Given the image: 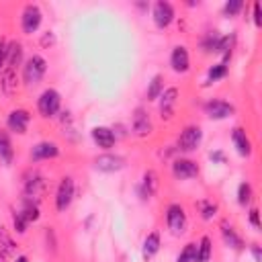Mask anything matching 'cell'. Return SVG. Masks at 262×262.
<instances>
[{
    "label": "cell",
    "mask_w": 262,
    "mask_h": 262,
    "mask_svg": "<svg viewBox=\"0 0 262 262\" xmlns=\"http://www.w3.org/2000/svg\"><path fill=\"white\" fill-rule=\"evenodd\" d=\"M41 20H43V12L37 4H27L23 8V14H20V29L25 35H33L39 27H41Z\"/></svg>",
    "instance_id": "cell-5"
},
{
    "label": "cell",
    "mask_w": 262,
    "mask_h": 262,
    "mask_svg": "<svg viewBox=\"0 0 262 262\" xmlns=\"http://www.w3.org/2000/svg\"><path fill=\"white\" fill-rule=\"evenodd\" d=\"M61 106V94L55 88H45L37 98V111L43 119H51L59 113Z\"/></svg>",
    "instance_id": "cell-2"
},
{
    "label": "cell",
    "mask_w": 262,
    "mask_h": 262,
    "mask_svg": "<svg viewBox=\"0 0 262 262\" xmlns=\"http://www.w3.org/2000/svg\"><path fill=\"white\" fill-rule=\"evenodd\" d=\"M160 250V233L158 231H151L145 235L143 239V248H141V254H143V260H151Z\"/></svg>",
    "instance_id": "cell-22"
},
{
    "label": "cell",
    "mask_w": 262,
    "mask_h": 262,
    "mask_svg": "<svg viewBox=\"0 0 262 262\" xmlns=\"http://www.w3.org/2000/svg\"><path fill=\"white\" fill-rule=\"evenodd\" d=\"M252 8H254V14H252V16H254V25H256V27H260V25H262V12H260V2H254V4H252Z\"/></svg>",
    "instance_id": "cell-37"
},
{
    "label": "cell",
    "mask_w": 262,
    "mask_h": 262,
    "mask_svg": "<svg viewBox=\"0 0 262 262\" xmlns=\"http://www.w3.org/2000/svg\"><path fill=\"white\" fill-rule=\"evenodd\" d=\"M6 47H8V43L4 39H0V66L6 63Z\"/></svg>",
    "instance_id": "cell-38"
},
{
    "label": "cell",
    "mask_w": 262,
    "mask_h": 262,
    "mask_svg": "<svg viewBox=\"0 0 262 262\" xmlns=\"http://www.w3.org/2000/svg\"><path fill=\"white\" fill-rule=\"evenodd\" d=\"M18 213L25 217L27 223H33V221L39 219V207H37V203H29V201H25V205H23V209H20Z\"/></svg>",
    "instance_id": "cell-29"
},
{
    "label": "cell",
    "mask_w": 262,
    "mask_h": 262,
    "mask_svg": "<svg viewBox=\"0 0 262 262\" xmlns=\"http://www.w3.org/2000/svg\"><path fill=\"white\" fill-rule=\"evenodd\" d=\"M221 237H223L225 246H229V248H233V250H242V248H244V239L237 235V231L233 229V225L227 223V221L221 223Z\"/></svg>",
    "instance_id": "cell-20"
},
{
    "label": "cell",
    "mask_w": 262,
    "mask_h": 262,
    "mask_svg": "<svg viewBox=\"0 0 262 262\" xmlns=\"http://www.w3.org/2000/svg\"><path fill=\"white\" fill-rule=\"evenodd\" d=\"M231 143L235 147V151L242 156V158H248L252 154V141L248 137V133L242 129V127H235L231 131Z\"/></svg>",
    "instance_id": "cell-17"
},
{
    "label": "cell",
    "mask_w": 262,
    "mask_h": 262,
    "mask_svg": "<svg viewBox=\"0 0 262 262\" xmlns=\"http://www.w3.org/2000/svg\"><path fill=\"white\" fill-rule=\"evenodd\" d=\"M172 174H174L176 180L194 178V176H199V164L192 162V160H188V158H178L172 164Z\"/></svg>",
    "instance_id": "cell-10"
},
{
    "label": "cell",
    "mask_w": 262,
    "mask_h": 262,
    "mask_svg": "<svg viewBox=\"0 0 262 262\" xmlns=\"http://www.w3.org/2000/svg\"><path fill=\"white\" fill-rule=\"evenodd\" d=\"M47 72V59L39 53L31 55L23 66V82L27 86H37Z\"/></svg>",
    "instance_id": "cell-1"
},
{
    "label": "cell",
    "mask_w": 262,
    "mask_h": 262,
    "mask_svg": "<svg viewBox=\"0 0 262 262\" xmlns=\"http://www.w3.org/2000/svg\"><path fill=\"white\" fill-rule=\"evenodd\" d=\"M201 141H203V131H201V127H199V125H188V127H184V129L180 131L178 141H176V147H178L180 151L190 154V151H196V149H199Z\"/></svg>",
    "instance_id": "cell-4"
},
{
    "label": "cell",
    "mask_w": 262,
    "mask_h": 262,
    "mask_svg": "<svg viewBox=\"0 0 262 262\" xmlns=\"http://www.w3.org/2000/svg\"><path fill=\"white\" fill-rule=\"evenodd\" d=\"M27 221H25V217L20 215V213H12V227H14V231L16 233H25L27 231Z\"/></svg>",
    "instance_id": "cell-34"
},
{
    "label": "cell",
    "mask_w": 262,
    "mask_h": 262,
    "mask_svg": "<svg viewBox=\"0 0 262 262\" xmlns=\"http://www.w3.org/2000/svg\"><path fill=\"white\" fill-rule=\"evenodd\" d=\"M176 100H178V88L170 86V88L162 90V94H160V115H162V119H172L174 117Z\"/></svg>",
    "instance_id": "cell-12"
},
{
    "label": "cell",
    "mask_w": 262,
    "mask_h": 262,
    "mask_svg": "<svg viewBox=\"0 0 262 262\" xmlns=\"http://www.w3.org/2000/svg\"><path fill=\"white\" fill-rule=\"evenodd\" d=\"M250 223H252V227L258 231L260 229V213H258V209L256 207H252L250 209Z\"/></svg>",
    "instance_id": "cell-36"
},
{
    "label": "cell",
    "mask_w": 262,
    "mask_h": 262,
    "mask_svg": "<svg viewBox=\"0 0 262 262\" xmlns=\"http://www.w3.org/2000/svg\"><path fill=\"white\" fill-rule=\"evenodd\" d=\"M151 16H154V23H156L158 29H166V27L172 25V20H174V16H176V14H174V6H172L170 2H166V0H160V2L154 4Z\"/></svg>",
    "instance_id": "cell-8"
},
{
    "label": "cell",
    "mask_w": 262,
    "mask_h": 262,
    "mask_svg": "<svg viewBox=\"0 0 262 262\" xmlns=\"http://www.w3.org/2000/svg\"><path fill=\"white\" fill-rule=\"evenodd\" d=\"M203 111H205V115H207L209 119H213V121H221V119L231 117V115L235 113V106H233V104H229L227 100L211 98V100H207V102H205Z\"/></svg>",
    "instance_id": "cell-6"
},
{
    "label": "cell",
    "mask_w": 262,
    "mask_h": 262,
    "mask_svg": "<svg viewBox=\"0 0 262 262\" xmlns=\"http://www.w3.org/2000/svg\"><path fill=\"white\" fill-rule=\"evenodd\" d=\"M162 90H164V78L160 74H156L151 78L149 86H147V100H158L160 94H162Z\"/></svg>",
    "instance_id": "cell-27"
},
{
    "label": "cell",
    "mask_w": 262,
    "mask_h": 262,
    "mask_svg": "<svg viewBox=\"0 0 262 262\" xmlns=\"http://www.w3.org/2000/svg\"><path fill=\"white\" fill-rule=\"evenodd\" d=\"M14 262H29V258H27V256H23V254H20V256H16V260H14Z\"/></svg>",
    "instance_id": "cell-42"
},
{
    "label": "cell",
    "mask_w": 262,
    "mask_h": 262,
    "mask_svg": "<svg viewBox=\"0 0 262 262\" xmlns=\"http://www.w3.org/2000/svg\"><path fill=\"white\" fill-rule=\"evenodd\" d=\"M194 258H196V244L194 242H188L182 248V252L178 254L176 262H194Z\"/></svg>",
    "instance_id": "cell-31"
},
{
    "label": "cell",
    "mask_w": 262,
    "mask_h": 262,
    "mask_svg": "<svg viewBox=\"0 0 262 262\" xmlns=\"http://www.w3.org/2000/svg\"><path fill=\"white\" fill-rule=\"evenodd\" d=\"M43 45H47V43H53V33L51 31H47V35L43 37V41H41Z\"/></svg>",
    "instance_id": "cell-41"
},
{
    "label": "cell",
    "mask_w": 262,
    "mask_h": 262,
    "mask_svg": "<svg viewBox=\"0 0 262 262\" xmlns=\"http://www.w3.org/2000/svg\"><path fill=\"white\" fill-rule=\"evenodd\" d=\"M225 76H227V63H225V61L215 63V66H211V68H209L205 84H215V82H219V80H221V78H225Z\"/></svg>",
    "instance_id": "cell-26"
},
{
    "label": "cell",
    "mask_w": 262,
    "mask_h": 262,
    "mask_svg": "<svg viewBox=\"0 0 262 262\" xmlns=\"http://www.w3.org/2000/svg\"><path fill=\"white\" fill-rule=\"evenodd\" d=\"M252 256H254V260H256V262H262V252H260V248H258V246H252Z\"/></svg>",
    "instance_id": "cell-40"
},
{
    "label": "cell",
    "mask_w": 262,
    "mask_h": 262,
    "mask_svg": "<svg viewBox=\"0 0 262 262\" xmlns=\"http://www.w3.org/2000/svg\"><path fill=\"white\" fill-rule=\"evenodd\" d=\"M0 88L6 96H14L16 94V88H18V78H16V70L12 68H6L2 72V78H0Z\"/></svg>",
    "instance_id": "cell-19"
},
{
    "label": "cell",
    "mask_w": 262,
    "mask_h": 262,
    "mask_svg": "<svg viewBox=\"0 0 262 262\" xmlns=\"http://www.w3.org/2000/svg\"><path fill=\"white\" fill-rule=\"evenodd\" d=\"M217 41H219V35L209 33V35L205 37V41H203V49H205V51H215V49H217Z\"/></svg>",
    "instance_id": "cell-35"
},
{
    "label": "cell",
    "mask_w": 262,
    "mask_h": 262,
    "mask_svg": "<svg viewBox=\"0 0 262 262\" xmlns=\"http://www.w3.org/2000/svg\"><path fill=\"white\" fill-rule=\"evenodd\" d=\"M199 211H201V217H203L205 221H211V219L217 215L219 207H217L213 201H201V203H199Z\"/></svg>",
    "instance_id": "cell-30"
},
{
    "label": "cell",
    "mask_w": 262,
    "mask_h": 262,
    "mask_svg": "<svg viewBox=\"0 0 262 262\" xmlns=\"http://www.w3.org/2000/svg\"><path fill=\"white\" fill-rule=\"evenodd\" d=\"M20 57H23V45L18 41L8 43V47H6V68L14 70L20 63Z\"/></svg>",
    "instance_id": "cell-23"
},
{
    "label": "cell",
    "mask_w": 262,
    "mask_h": 262,
    "mask_svg": "<svg viewBox=\"0 0 262 262\" xmlns=\"http://www.w3.org/2000/svg\"><path fill=\"white\" fill-rule=\"evenodd\" d=\"M29 121H31V115L27 108H14L8 113L6 117V127L12 131V133H18V135H25L27 133V127H29Z\"/></svg>",
    "instance_id": "cell-9"
},
{
    "label": "cell",
    "mask_w": 262,
    "mask_h": 262,
    "mask_svg": "<svg viewBox=\"0 0 262 262\" xmlns=\"http://www.w3.org/2000/svg\"><path fill=\"white\" fill-rule=\"evenodd\" d=\"M0 160L4 164H10V160H12V145L6 135H0Z\"/></svg>",
    "instance_id": "cell-32"
},
{
    "label": "cell",
    "mask_w": 262,
    "mask_h": 262,
    "mask_svg": "<svg viewBox=\"0 0 262 262\" xmlns=\"http://www.w3.org/2000/svg\"><path fill=\"white\" fill-rule=\"evenodd\" d=\"M158 174L154 172V170H147L145 174H143V180H141V186H139V192L143 194V199H149V196H154L156 194V190H158Z\"/></svg>",
    "instance_id": "cell-21"
},
{
    "label": "cell",
    "mask_w": 262,
    "mask_h": 262,
    "mask_svg": "<svg viewBox=\"0 0 262 262\" xmlns=\"http://www.w3.org/2000/svg\"><path fill=\"white\" fill-rule=\"evenodd\" d=\"M45 190V178L39 172H33L31 176L25 178V201L33 203V196H41Z\"/></svg>",
    "instance_id": "cell-14"
},
{
    "label": "cell",
    "mask_w": 262,
    "mask_h": 262,
    "mask_svg": "<svg viewBox=\"0 0 262 262\" xmlns=\"http://www.w3.org/2000/svg\"><path fill=\"white\" fill-rule=\"evenodd\" d=\"M209 158H211L213 162H219V164H225V156H223V151H211V154H209Z\"/></svg>",
    "instance_id": "cell-39"
},
{
    "label": "cell",
    "mask_w": 262,
    "mask_h": 262,
    "mask_svg": "<svg viewBox=\"0 0 262 262\" xmlns=\"http://www.w3.org/2000/svg\"><path fill=\"white\" fill-rule=\"evenodd\" d=\"M59 156V147L55 141H39L37 145H33L31 149V160L39 162V160H51Z\"/></svg>",
    "instance_id": "cell-16"
},
{
    "label": "cell",
    "mask_w": 262,
    "mask_h": 262,
    "mask_svg": "<svg viewBox=\"0 0 262 262\" xmlns=\"http://www.w3.org/2000/svg\"><path fill=\"white\" fill-rule=\"evenodd\" d=\"M0 252H2L4 256H14V254H16V244H14V239L10 237L8 229L2 227V225H0Z\"/></svg>",
    "instance_id": "cell-25"
},
{
    "label": "cell",
    "mask_w": 262,
    "mask_h": 262,
    "mask_svg": "<svg viewBox=\"0 0 262 262\" xmlns=\"http://www.w3.org/2000/svg\"><path fill=\"white\" fill-rule=\"evenodd\" d=\"M242 8H244V2L242 0H227L225 6H223V14L225 16H235Z\"/></svg>",
    "instance_id": "cell-33"
},
{
    "label": "cell",
    "mask_w": 262,
    "mask_h": 262,
    "mask_svg": "<svg viewBox=\"0 0 262 262\" xmlns=\"http://www.w3.org/2000/svg\"><path fill=\"white\" fill-rule=\"evenodd\" d=\"M94 168L100 170V172H119L125 168V158L121 156H115V154H102L94 160Z\"/></svg>",
    "instance_id": "cell-13"
},
{
    "label": "cell",
    "mask_w": 262,
    "mask_h": 262,
    "mask_svg": "<svg viewBox=\"0 0 262 262\" xmlns=\"http://www.w3.org/2000/svg\"><path fill=\"white\" fill-rule=\"evenodd\" d=\"M211 254H213L211 237L203 235L201 242L196 244V258H194V262H209V260H211Z\"/></svg>",
    "instance_id": "cell-24"
},
{
    "label": "cell",
    "mask_w": 262,
    "mask_h": 262,
    "mask_svg": "<svg viewBox=\"0 0 262 262\" xmlns=\"http://www.w3.org/2000/svg\"><path fill=\"white\" fill-rule=\"evenodd\" d=\"M170 66L174 72L178 74H184L190 70V55H188V49L184 45H176L172 49V55H170Z\"/></svg>",
    "instance_id": "cell-15"
},
{
    "label": "cell",
    "mask_w": 262,
    "mask_h": 262,
    "mask_svg": "<svg viewBox=\"0 0 262 262\" xmlns=\"http://www.w3.org/2000/svg\"><path fill=\"white\" fill-rule=\"evenodd\" d=\"M131 131L137 135V137H147L151 131H154V125H151V119L149 115L139 106L135 108L133 113V121H131Z\"/></svg>",
    "instance_id": "cell-11"
},
{
    "label": "cell",
    "mask_w": 262,
    "mask_h": 262,
    "mask_svg": "<svg viewBox=\"0 0 262 262\" xmlns=\"http://www.w3.org/2000/svg\"><path fill=\"white\" fill-rule=\"evenodd\" d=\"M166 225L174 235H182L188 227V219H186V211L182 205L172 203L166 207Z\"/></svg>",
    "instance_id": "cell-3"
},
{
    "label": "cell",
    "mask_w": 262,
    "mask_h": 262,
    "mask_svg": "<svg viewBox=\"0 0 262 262\" xmlns=\"http://www.w3.org/2000/svg\"><path fill=\"white\" fill-rule=\"evenodd\" d=\"M92 141H94L98 147L108 149V147L115 145L117 135H115V131L108 129V127H94V129H92Z\"/></svg>",
    "instance_id": "cell-18"
},
{
    "label": "cell",
    "mask_w": 262,
    "mask_h": 262,
    "mask_svg": "<svg viewBox=\"0 0 262 262\" xmlns=\"http://www.w3.org/2000/svg\"><path fill=\"white\" fill-rule=\"evenodd\" d=\"M72 199H74V178L63 176L57 184V190H55V209L59 213L66 211L72 205Z\"/></svg>",
    "instance_id": "cell-7"
},
{
    "label": "cell",
    "mask_w": 262,
    "mask_h": 262,
    "mask_svg": "<svg viewBox=\"0 0 262 262\" xmlns=\"http://www.w3.org/2000/svg\"><path fill=\"white\" fill-rule=\"evenodd\" d=\"M252 199H254L252 184H250V182H242V184L237 186V203H239L242 207H246V205L252 203Z\"/></svg>",
    "instance_id": "cell-28"
}]
</instances>
